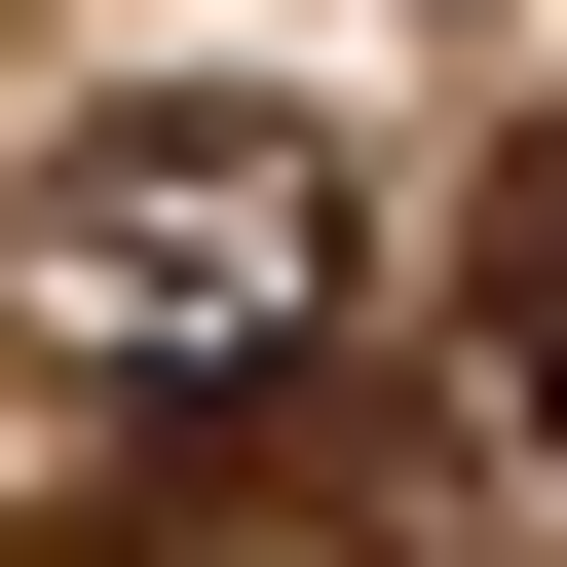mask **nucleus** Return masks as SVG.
Instances as JSON below:
<instances>
[{
    "instance_id": "1",
    "label": "nucleus",
    "mask_w": 567,
    "mask_h": 567,
    "mask_svg": "<svg viewBox=\"0 0 567 567\" xmlns=\"http://www.w3.org/2000/svg\"><path fill=\"white\" fill-rule=\"evenodd\" d=\"M341 265H379V227H341L303 114H114L76 227H39V303H76L114 379H303V341H341Z\"/></svg>"
}]
</instances>
